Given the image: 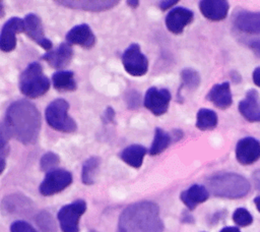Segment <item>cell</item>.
Here are the masks:
<instances>
[{
    "label": "cell",
    "instance_id": "cell-1",
    "mask_svg": "<svg viewBox=\"0 0 260 232\" xmlns=\"http://www.w3.org/2000/svg\"><path fill=\"white\" fill-rule=\"evenodd\" d=\"M41 114L27 100H17L6 110L1 131L23 144H34L41 130Z\"/></svg>",
    "mask_w": 260,
    "mask_h": 232
},
{
    "label": "cell",
    "instance_id": "cell-2",
    "mask_svg": "<svg viewBox=\"0 0 260 232\" xmlns=\"http://www.w3.org/2000/svg\"><path fill=\"white\" fill-rule=\"evenodd\" d=\"M159 208L149 200L128 206L121 213L117 232H162Z\"/></svg>",
    "mask_w": 260,
    "mask_h": 232
},
{
    "label": "cell",
    "instance_id": "cell-3",
    "mask_svg": "<svg viewBox=\"0 0 260 232\" xmlns=\"http://www.w3.org/2000/svg\"><path fill=\"white\" fill-rule=\"evenodd\" d=\"M208 191L213 195L226 198H240L250 190L249 181L237 173H219L207 179Z\"/></svg>",
    "mask_w": 260,
    "mask_h": 232
},
{
    "label": "cell",
    "instance_id": "cell-4",
    "mask_svg": "<svg viewBox=\"0 0 260 232\" xmlns=\"http://www.w3.org/2000/svg\"><path fill=\"white\" fill-rule=\"evenodd\" d=\"M50 89V79L44 74L43 67L38 62H31L21 72L19 90L27 98L36 99L44 96Z\"/></svg>",
    "mask_w": 260,
    "mask_h": 232
},
{
    "label": "cell",
    "instance_id": "cell-5",
    "mask_svg": "<svg viewBox=\"0 0 260 232\" xmlns=\"http://www.w3.org/2000/svg\"><path fill=\"white\" fill-rule=\"evenodd\" d=\"M69 103L64 99L52 101L46 108L45 117L47 123L55 130L71 133L77 129V124L68 114Z\"/></svg>",
    "mask_w": 260,
    "mask_h": 232
},
{
    "label": "cell",
    "instance_id": "cell-6",
    "mask_svg": "<svg viewBox=\"0 0 260 232\" xmlns=\"http://www.w3.org/2000/svg\"><path fill=\"white\" fill-rule=\"evenodd\" d=\"M85 211L86 202L83 199L63 206L57 214L62 232H79V219Z\"/></svg>",
    "mask_w": 260,
    "mask_h": 232
},
{
    "label": "cell",
    "instance_id": "cell-7",
    "mask_svg": "<svg viewBox=\"0 0 260 232\" xmlns=\"http://www.w3.org/2000/svg\"><path fill=\"white\" fill-rule=\"evenodd\" d=\"M122 64L125 70L133 76L144 75L148 70V60L141 52L138 44H131L123 52Z\"/></svg>",
    "mask_w": 260,
    "mask_h": 232
},
{
    "label": "cell",
    "instance_id": "cell-8",
    "mask_svg": "<svg viewBox=\"0 0 260 232\" xmlns=\"http://www.w3.org/2000/svg\"><path fill=\"white\" fill-rule=\"evenodd\" d=\"M72 182V175L65 169H54L47 172L44 180L39 186V191L44 196H50L56 194Z\"/></svg>",
    "mask_w": 260,
    "mask_h": 232
},
{
    "label": "cell",
    "instance_id": "cell-9",
    "mask_svg": "<svg viewBox=\"0 0 260 232\" xmlns=\"http://www.w3.org/2000/svg\"><path fill=\"white\" fill-rule=\"evenodd\" d=\"M170 101L171 93L168 89H157L155 86H151L145 93L143 105L153 115L160 116L168 111Z\"/></svg>",
    "mask_w": 260,
    "mask_h": 232
},
{
    "label": "cell",
    "instance_id": "cell-10",
    "mask_svg": "<svg viewBox=\"0 0 260 232\" xmlns=\"http://www.w3.org/2000/svg\"><path fill=\"white\" fill-rule=\"evenodd\" d=\"M24 32L28 38L35 41L45 50H51L53 43L45 36L41 18L36 13H28L24 18Z\"/></svg>",
    "mask_w": 260,
    "mask_h": 232
},
{
    "label": "cell",
    "instance_id": "cell-11",
    "mask_svg": "<svg viewBox=\"0 0 260 232\" xmlns=\"http://www.w3.org/2000/svg\"><path fill=\"white\" fill-rule=\"evenodd\" d=\"M24 32V21L19 17L9 18L2 26L0 34V48L3 52H10L16 47V34Z\"/></svg>",
    "mask_w": 260,
    "mask_h": 232
},
{
    "label": "cell",
    "instance_id": "cell-12",
    "mask_svg": "<svg viewBox=\"0 0 260 232\" xmlns=\"http://www.w3.org/2000/svg\"><path fill=\"white\" fill-rule=\"evenodd\" d=\"M236 157L242 165H250L260 158V142L251 136L240 139L236 147Z\"/></svg>",
    "mask_w": 260,
    "mask_h": 232
},
{
    "label": "cell",
    "instance_id": "cell-13",
    "mask_svg": "<svg viewBox=\"0 0 260 232\" xmlns=\"http://www.w3.org/2000/svg\"><path fill=\"white\" fill-rule=\"evenodd\" d=\"M194 18V13L185 7H175L166 16L167 28L175 34L180 35L183 33L186 25L190 24Z\"/></svg>",
    "mask_w": 260,
    "mask_h": 232
},
{
    "label": "cell",
    "instance_id": "cell-14",
    "mask_svg": "<svg viewBox=\"0 0 260 232\" xmlns=\"http://www.w3.org/2000/svg\"><path fill=\"white\" fill-rule=\"evenodd\" d=\"M55 3L74 9H81L85 11H105L115 7L119 1L118 0H63L55 1Z\"/></svg>",
    "mask_w": 260,
    "mask_h": 232
},
{
    "label": "cell",
    "instance_id": "cell-15",
    "mask_svg": "<svg viewBox=\"0 0 260 232\" xmlns=\"http://www.w3.org/2000/svg\"><path fill=\"white\" fill-rule=\"evenodd\" d=\"M66 41L70 45H78L80 47L90 49L95 44V36L88 24L81 23L73 26L66 34Z\"/></svg>",
    "mask_w": 260,
    "mask_h": 232
},
{
    "label": "cell",
    "instance_id": "cell-16",
    "mask_svg": "<svg viewBox=\"0 0 260 232\" xmlns=\"http://www.w3.org/2000/svg\"><path fill=\"white\" fill-rule=\"evenodd\" d=\"M73 57V50L69 43H61L55 50H51L42 56L51 67L61 69L67 66Z\"/></svg>",
    "mask_w": 260,
    "mask_h": 232
},
{
    "label": "cell",
    "instance_id": "cell-17",
    "mask_svg": "<svg viewBox=\"0 0 260 232\" xmlns=\"http://www.w3.org/2000/svg\"><path fill=\"white\" fill-rule=\"evenodd\" d=\"M239 111L250 122H260V98L256 90H249L239 103Z\"/></svg>",
    "mask_w": 260,
    "mask_h": 232
},
{
    "label": "cell",
    "instance_id": "cell-18",
    "mask_svg": "<svg viewBox=\"0 0 260 232\" xmlns=\"http://www.w3.org/2000/svg\"><path fill=\"white\" fill-rule=\"evenodd\" d=\"M199 9L207 19L218 21L226 17L229 3L225 0H202L199 2Z\"/></svg>",
    "mask_w": 260,
    "mask_h": 232
},
{
    "label": "cell",
    "instance_id": "cell-19",
    "mask_svg": "<svg viewBox=\"0 0 260 232\" xmlns=\"http://www.w3.org/2000/svg\"><path fill=\"white\" fill-rule=\"evenodd\" d=\"M206 99L219 109L229 108L233 102L230 83L224 81L214 84L206 95Z\"/></svg>",
    "mask_w": 260,
    "mask_h": 232
},
{
    "label": "cell",
    "instance_id": "cell-20",
    "mask_svg": "<svg viewBox=\"0 0 260 232\" xmlns=\"http://www.w3.org/2000/svg\"><path fill=\"white\" fill-rule=\"evenodd\" d=\"M234 23L242 32L249 34H260V11H240L235 15Z\"/></svg>",
    "mask_w": 260,
    "mask_h": 232
},
{
    "label": "cell",
    "instance_id": "cell-21",
    "mask_svg": "<svg viewBox=\"0 0 260 232\" xmlns=\"http://www.w3.org/2000/svg\"><path fill=\"white\" fill-rule=\"evenodd\" d=\"M208 196L209 191L205 186L200 184H193L181 193L180 198L184 205L190 211H192L197 207V205L207 200Z\"/></svg>",
    "mask_w": 260,
    "mask_h": 232
},
{
    "label": "cell",
    "instance_id": "cell-22",
    "mask_svg": "<svg viewBox=\"0 0 260 232\" xmlns=\"http://www.w3.org/2000/svg\"><path fill=\"white\" fill-rule=\"evenodd\" d=\"M147 150L141 144H130L120 153V158L126 164L134 168H140Z\"/></svg>",
    "mask_w": 260,
    "mask_h": 232
},
{
    "label": "cell",
    "instance_id": "cell-23",
    "mask_svg": "<svg viewBox=\"0 0 260 232\" xmlns=\"http://www.w3.org/2000/svg\"><path fill=\"white\" fill-rule=\"evenodd\" d=\"M52 82L58 92H73L77 84L74 79V73L70 70H58L52 75Z\"/></svg>",
    "mask_w": 260,
    "mask_h": 232
},
{
    "label": "cell",
    "instance_id": "cell-24",
    "mask_svg": "<svg viewBox=\"0 0 260 232\" xmlns=\"http://www.w3.org/2000/svg\"><path fill=\"white\" fill-rule=\"evenodd\" d=\"M172 139H173L172 134L168 133L167 131H165L159 127L155 128L154 137L149 149V154L151 156L159 155L170 146V143L172 142Z\"/></svg>",
    "mask_w": 260,
    "mask_h": 232
},
{
    "label": "cell",
    "instance_id": "cell-25",
    "mask_svg": "<svg viewBox=\"0 0 260 232\" xmlns=\"http://www.w3.org/2000/svg\"><path fill=\"white\" fill-rule=\"evenodd\" d=\"M30 206V200L27 197L19 194L9 195L3 200V208L9 213H23Z\"/></svg>",
    "mask_w": 260,
    "mask_h": 232
},
{
    "label": "cell",
    "instance_id": "cell-26",
    "mask_svg": "<svg viewBox=\"0 0 260 232\" xmlns=\"http://www.w3.org/2000/svg\"><path fill=\"white\" fill-rule=\"evenodd\" d=\"M217 125V115L214 111L202 108L197 112L196 127L200 130L213 129Z\"/></svg>",
    "mask_w": 260,
    "mask_h": 232
},
{
    "label": "cell",
    "instance_id": "cell-27",
    "mask_svg": "<svg viewBox=\"0 0 260 232\" xmlns=\"http://www.w3.org/2000/svg\"><path fill=\"white\" fill-rule=\"evenodd\" d=\"M100 164H101V159L94 156L84 161L82 165V171H81V179L84 184L90 185L94 182V177Z\"/></svg>",
    "mask_w": 260,
    "mask_h": 232
},
{
    "label": "cell",
    "instance_id": "cell-28",
    "mask_svg": "<svg viewBox=\"0 0 260 232\" xmlns=\"http://www.w3.org/2000/svg\"><path fill=\"white\" fill-rule=\"evenodd\" d=\"M181 79H182V86H186L189 90H195L198 88L200 83V75L199 73L193 68H185L181 72Z\"/></svg>",
    "mask_w": 260,
    "mask_h": 232
},
{
    "label": "cell",
    "instance_id": "cell-29",
    "mask_svg": "<svg viewBox=\"0 0 260 232\" xmlns=\"http://www.w3.org/2000/svg\"><path fill=\"white\" fill-rule=\"evenodd\" d=\"M36 223L42 232H56L55 221L47 211H42L37 215Z\"/></svg>",
    "mask_w": 260,
    "mask_h": 232
},
{
    "label": "cell",
    "instance_id": "cell-30",
    "mask_svg": "<svg viewBox=\"0 0 260 232\" xmlns=\"http://www.w3.org/2000/svg\"><path fill=\"white\" fill-rule=\"evenodd\" d=\"M60 158L57 154L53 152H48L43 155L40 160V168L42 171H51L56 169L55 167L59 164Z\"/></svg>",
    "mask_w": 260,
    "mask_h": 232
},
{
    "label": "cell",
    "instance_id": "cell-31",
    "mask_svg": "<svg viewBox=\"0 0 260 232\" xmlns=\"http://www.w3.org/2000/svg\"><path fill=\"white\" fill-rule=\"evenodd\" d=\"M233 220L237 225L241 227H246L252 224L253 217L248 210L244 208H238L233 214Z\"/></svg>",
    "mask_w": 260,
    "mask_h": 232
},
{
    "label": "cell",
    "instance_id": "cell-32",
    "mask_svg": "<svg viewBox=\"0 0 260 232\" xmlns=\"http://www.w3.org/2000/svg\"><path fill=\"white\" fill-rule=\"evenodd\" d=\"M10 232H38V231L27 222L18 220L11 224Z\"/></svg>",
    "mask_w": 260,
    "mask_h": 232
},
{
    "label": "cell",
    "instance_id": "cell-33",
    "mask_svg": "<svg viewBox=\"0 0 260 232\" xmlns=\"http://www.w3.org/2000/svg\"><path fill=\"white\" fill-rule=\"evenodd\" d=\"M139 102H140V96L139 93L136 91H130L126 95V103L129 109H136L139 107Z\"/></svg>",
    "mask_w": 260,
    "mask_h": 232
},
{
    "label": "cell",
    "instance_id": "cell-34",
    "mask_svg": "<svg viewBox=\"0 0 260 232\" xmlns=\"http://www.w3.org/2000/svg\"><path fill=\"white\" fill-rule=\"evenodd\" d=\"M114 116H115V111L113 108L111 107H108L104 113V121L106 122H110L114 119Z\"/></svg>",
    "mask_w": 260,
    "mask_h": 232
},
{
    "label": "cell",
    "instance_id": "cell-35",
    "mask_svg": "<svg viewBox=\"0 0 260 232\" xmlns=\"http://www.w3.org/2000/svg\"><path fill=\"white\" fill-rule=\"evenodd\" d=\"M178 3V0H168V1H160L159 2V8L161 10H166L172 6H174L175 4Z\"/></svg>",
    "mask_w": 260,
    "mask_h": 232
},
{
    "label": "cell",
    "instance_id": "cell-36",
    "mask_svg": "<svg viewBox=\"0 0 260 232\" xmlns=\"http://www.w3.org/2000/svg\"><path fill=\"white\" fill-rule=\"evenodd\" d=\"M250 48L253 50V52L260 57V40H254L250 43Z\"/></svg>",
    "mask_w": 260,
    "mask_h": 232
},
{
    "label": "cell",
    "instance_id": "cell-37",
    "mask_svg": "<svg viewBox=\"0 0 260 232\" xmlns=\"http://www.w3.org/2000/svg\"><path fill=\"white\" fill-rule=\"evenodd\" d=\"M253 81L257 86H260V66L256 67L253 71Z\"/></svg>",
    "mask_w": 260,
    "mask_h": 232
},
{
    "label": "cell",
    "instance_id": "cell-38",
    "mask_svg": "<svg viewBox=\"0 0 260 232\" xmlns=\"http://www.w3.org/2000/svg\"><path fill=\"white\" fill-rule=\"evenodd\" d=\"M253 181L255 184V187L260 191V170H257L253 173Z\"/></svg>",
    "mask_w": 260,
    "mask_h": 232
},
{
    "label": "cell",
    "instance_id": "cell-39",
    "mask_svg": "<svg viewBox=\"0 0 260 232\" xmlns=\"http://www.w3.org/2000/svg\"><path fill=\"white\" fill-rule=\"evenodd\" d=\"M219 232H241L237 227H224Z\"/></svg>",
    "mask_w": 260,
    "mask_h": 232
},
{
    "label": "cell",
    "instance_id": "cell-40",
    "mask_svg": "<svg viewBox=\"0 0 260 232\" xmlns=\"http://www.w3.org/2000/svg\"><path fill=\"white\" fill-rule=\"evenodd\" d=\"M127 4L130 7H132V8H136L139 5V1H137V0H130V1H127Z\"/></svg>",
    "mask_w": 260,
    "mask_h": 232
},
{
    "label": "cell",
    "instance_id": "cell-41",
    "mask_svg": "<svg viewBox=\"0 0 260 232\" xmlns=\"http://www.w3.org/2000/svg\"><path fill=\"white\" fill-rule=\"evenodd\" d=\"M254 204L256 205L258 211L260 212V196H256V197L254 198Z\"/></svg>",
    "mask_w": 260,
    "mask_h": 232
},
{
    "label": "cell",
    "instance_id": "cell-42",
    "mask_svg": "<svg viewBox=\"0 0 260 232\" xmlns=\"http://www.w3.org/2000/svg\"><path fill=\"white\" fill-rule=\"evenodd\" d=\"M89 232H96V231H94V230H91V231H89Z\"/></svg>",
    "mask_w": 260,
    "mask_h": 232
}]
</instances>
